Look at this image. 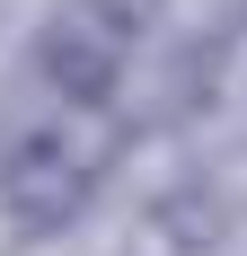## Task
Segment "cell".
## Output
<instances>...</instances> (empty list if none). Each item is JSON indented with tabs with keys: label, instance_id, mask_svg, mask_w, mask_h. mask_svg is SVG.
Masks as SVG:
<instances>
[{
	"label": "cell",
	"instance_id": "6da1fadb",
	"mask_svg": "<svg viewBox=\"0 0 247 256\" xmlns=\"http://www.w3.org/2000/svg\"><path fill=\"white\" fill-rule=\"evenodd\" d=\"M88 194H98V150L71 142V132H26L18 150L0 159V212L26 238H53L62 221H80Z\"/></svg>",
	"mask_w": 247,
	"mask_h": 256
},
{
	"label": "cell",
	"instance_id": "7a4b0ae2",
	"mask_svg": "<svg viewBox=\"0 0 247 256\" xmlns=\"http://www.w3.org/2000/svg\"><path fill=\"white\" fill-rule=\"evenodd\" d=\"M124 53H132V26H124V9H106V0H71V9H53L44 26V71L62 98L98 106L106 88H115Z\"/></svg>",
	"mask_w": 247,
	"mask_h": 256
}]
</instances>
